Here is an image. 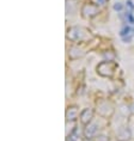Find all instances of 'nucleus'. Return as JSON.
Returning a JSON list of instances; mask_svg holds the SVG:
<instances>
[{
    "instance_id": "obj_1",
    "label": "nucleus",
    "mask_w": 134,
    "mask_h": 141,
    "mask_svg": "<svg viewBox=\"0 0 134 141\" xmlns=\"http://www.w3.org/2000/svg\"><path fill=\"white\" fill-rule=\"evenodd\" d=\"M128 34H129V27H125V29L121 30V34H120V35L125 36V35H128Z\"/></svg>"
},
{
    "instance_id": "obj_2",
    "label": "nucleus",
    "mask_w": 134,
    "mask_h": 141,
    "mask_svg": "<svg viewBox=\"0 0 134 141\" xmlns=\"http://www.w3.org/2000/svg\"><path fill=\"white\" fill-rule=\"evenodd\" d=\"M114 10L115 11H121V10H122V5L120 4V3H116V4L114 5Z\"/></svg>"
}]
</instances>
